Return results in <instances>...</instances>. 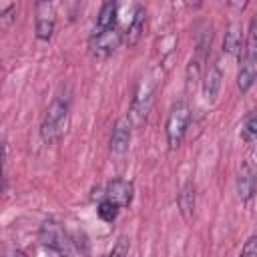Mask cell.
<instances>
[{"label": "cell", "mask_w": 257, "mask_h": 257, "mask_svg": "<svg viewBox=\"0 0 257 257\" xmlns=\"http://www.w3.org/2000/svg\"><path fill=\"white\" fill-rule=\"evenodd\" d=\"M68 114H70V90L60 88V92H56V96L52 98V102L48 104L42 116L40 137L46 145H54L64 137L68 128Z\"/></svg>", "instance_id": "6da1fadb"}, {"label": "cell", "mask_w": 257, "mask_h": 257, "mask_svg": "<svg viewBox=\"0 0 257 257\" xmlns=\"http://www.w3.org/2000/svg\"><path fill=\"white\" fill-rule=\"evenodd\" d=\"M239 74H237V88L241 94L249 92V88L255 82L257 74V30H255V18L249 22L247 40L239 50Z\"/></svg>", "instance_id": "7a4b0ae2"}, {"label": "cell", "mask_w": 257, "mask_h": 257, "mask_svg": "<svg viewBox=\"0 0 257 257\" xmlns=\"http://www.w3.org/2000/svg\"><path fill=\"white\" fill-rule=\"evenodd\" d=\"M189 120H191V108L185 100H179L171 106L167 122H165V135H167V145L171 151H175L181 143L183 137L189 128Z\"/></svg>", "instance_id": "3957f363"}, {"label": "cell", "mask_w": 257, "mask_h": 257, "mask_svg": "<svg viewBox=\"0 0 257 257\" xmlns=\"http://www.w3.org/2000/svg\"><path fill=\"white\" fill-rule=\"evenodd\" d=\"M153 94H155V80H151V78L141 80V84L131 100L128 114H126V120L131 122L133 128H141L147 122L149 110L153 106Z\"/></svg>", "instance_id": "277c9868"}, {"label": "cell", "mask_w": 257, "mask_h": 257, "mask_svg": "<svg viewBox=\"0 0 257 257\" xmlns=\"http://www.w3.org/2000/svg\"><path fill=\"white\" fill-rule=\"evenodd\" d=\"M38 241L42 247H46L52 253H70L68 247V235L64 233L62 225L56 219H44L40 229H38Z\"/></svg>", "instance_id": "5b68a950"}, {"label": "cell", "mask_w": 257, "mask_h": 257, "mask_svg": "<svg viewBox=\"0 0 257 257\" xmlns=\"http://www.w3.org/2000/svg\"><path fill=\"white\" fill-rule=\"evenodd\" d=\"M120 42H122V32L114 24L106 30L92 32V36L88 40V50L94 58H106L108 54H112L120 46Z\"/></svg>", "instance_id": "8992f818"}, {"label": "cell", "mask_w": 257, "mask_h": 257, "mask_svg": "<svg viewBox=\"0 0 257 257\" xmlns=\"http://www.w3.org/2000/svg\"><path fill=\"white\" fill-rule=\"evenodd\" d=\"M54 24H56L54 4L52 2H44V0H36L34 2V30H36V38L42 40V42H48L52 38Z\"/></svg>", "instance_id": "52a82bcc"}, {"label": "cell", "mask_w": 257, "mask_h": 257, "mask_svg": "<svg viewBox=\"0 0 257 257\" xmlns=\"http://www.w3.org/2000/svg\"><path fill=\"white\" fill-rule=\"evenodd\" d=\"M133 197H135V185L126 179H112L106 183V189H104V199L112 201L118 209H124L133 203Z\"/></svg>", "instance_id": "ba28073f"}, {"label": "cell", "mask_w": 257, "mask_h": 257, "mask_svg": "<svg viewBox=\"0 0 257 257\" xmlns=\"http://www.w3.org/2000/svg\"><path fill=\"white\" fill-rule=\"evenodd\" d=\"M253 193H255V165L251 159H245L237 175V195L243 203H247L253 197Z\"/></svg>", "instance_id": "9c48e42d"}, {"label": "cell", "mask_w": 257, "mask_h": 257, "mask_svg": "<svg viewBox=\"0 0 257 257\" xmlns=\"http://www.w3.org/2000/svg\"><path fill=\"white\" fill-rule=\"evenodd\" d=\"M221 80H223V68H221V60L215 58L207 70H205V76H203V96L205 100L213 102L219 94V88H221Z\"/></svg>", "instance_id": "30bf717a"}, {"label": "cell", "mask_w": 257, "mask_h": 257, "mask_svg": "<svg viewBox=\"0 0 257 257\" xmlns=\"http://www.w3.org/2000/svg\"><path fill=\"white\" fill-rule=\"evenodd\" d=\"M131 122L126 118H118L114 128H112V135H110V151L114 155H124L128 151V145H131Z\"/></svg>", "instance_id": "8fae6325"}, {"label": "cell", "mask_w": 257, "mask_h": 257, "mask_svg": "<svg viewBox=\"0 0 257 257\" xmlns=\"http://www.w3.org/2000/svg\"><path fill=\"white\" fill-rule=\"evenodd\" d=\"M195 205H197V193H195V185L191 181H187L179 193H177V207H179V213L181 217L189 223L193 219V213H195Z\"/></svg>", "instance_id": "7c38bea8"}, {"label": "cell", "mask_w": 257, "mask_h": 257, "mask_svg": "<svg viewBox=\"0 0 257 257\" xmlns=\"http://www.w3.org/2000/svg\"><path fill=\"white\" fill-rule=\"evenodd\" d=\"M145 24H147V12H145L143 6H137L135 16H133L126 32H122V40L126 42L128 48H133V46L139 44V40L143 38V32H145Z\"/></svg>", "instance_id": "4fadbf2b"}, {"label": "cell", "mask_w": 257, "mask_h": 257, "mask_svg": "<svg viewBox=\"0 0 257 257\" xmlns=\"http://www.w3.org/2000/svg\"><path fill=\"white\" fill-rule=\"evenodd\" d=\"M116 14H118V2L116 0H106L98 10L94 32H100V30H106V28L114 26L116 24Z\"/></svg>", "instance_id": "5bb4252c"}, {"label": "cell", "mask_w": 257, "mask_h": 257, "mask_svg": "<svg viewBox=\"0 0 257 257\" xmlns=\"http://www.w3.org/2000/svg\"><path fill=\"white\" fill-rule=\"evenodd\" d=\"M243 46V38H241V26L239 24H229L225 38H223V54H239Z\"/></svg>", "instance_id": "9a60e30c"}, {"label": "cell", "mask_w": 257, "mask_h": 257, "mask_svg": "<svg viewBox=\"0 0 257 257\" xmlns=\"http://www.w3.org/2000/svg\"><path fill=\"white\" fill-rule=\"evenodd\" d=\"M255 139H257V116L253 110H249L241 124V141L245 147H253Z\"/></svg>", "instance_id": "2e32d148"}, {"label": "cell", "mask_w": 257, "mask_h": 257, "mask_svg": "<svg viewBox=\"0 0 257 257\" xmlns=\"http://www.w3.org/2000/svg\"><path fill=\"white\" fill-rule=\"evenodd\" d=\"M96 215H98L104 223H112V221L116 219V215H118V207H116L112 201L102 199V201L96 205Z\"/></svg>", "instance_id": "e0dca14e"}, {"label": "cell", "mask_w": 257, "mask_h": 257, "mask_svg": "<svg viewBox=\"0 0 257 257\" xmlns=\"http://www.w3.org/2000/svg\"><path fill=\"white\" fill-rule=\"evenodd\" d=\"M128 249H131V239L126 235H120L118 241H116V245L110 249V255H126Z\"/></svg>", "instance_id": "ac0fdd59"}, {"label": "cell", "mask_w": 257, "mask_h": 257, "mask_svg": "<svg viewBox=\"0 0 257 257\" xmlns=\"http://www.w3.org/2000/svg\"><path fill=\"white\" fill-rule=\"evenodd\" d=\"M241 255L243 257H257V237L255 235H251L245 241V245L241 247Z\"/></svg>", "instance_id": "d6986e66"}, {"label": "cell", "mask_w": 257, "mask_h": 257, "mask_svg": "<svg viewBox=\"0 0 257 257\" xmlns=\"http://www.w3.org/2000/svg\"><path fill=\"white\" fill-rule=\"evenodd\" d=\"M247 4H249V0H229V6L233 10H237V12H243Z\"/></svg>", "instance_id": "ffe728a7"}, {"label": "cell", "mask_w": 257, "mask_h": 257, "mask_svg": "<svg viewBox=\"0 0 257 257\" xmlns=\"http://www.w3.org/2000/svg\"><path fill=\"white\" fill-rule=\"evenodd\" d=\"M183 2H185L187 8H193V10L195 8H201V4H203V0H183Z\"/></svg>", "instance_id": "44dd1931"}, {"label": "cell", "mask_w": 257, "mask_h": 257, "mask_svg": "<svg viewBox=\"0 0 257 257\" xmlns=\"http://www.w3.org/2000/svg\"><path fill=\"white\" fill-rule=\"evenodd\" d=\"M44 2H52V0H44Z\"/></svg>", "instance_id": "7402d4cb"}]
</instances>
